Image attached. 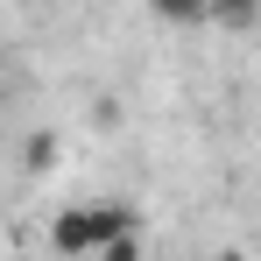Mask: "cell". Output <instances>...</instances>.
I'll use <instances>...</instances> for the list:
<instances>
[{
  "mask_svg": "<svg viewBox=\"0 0 261 261\" xmlns=\"http://www.w3.org/2000/svg\"><path fill=\"white\" fill-rule=\"evenodd\" d=\"M127 233H134V205H71V212L49 219V247L64 261L99 254V247H113V240H127Z\"/></svg>",
  "mask_w": 261,
  "mask_h": 261,
  "instance_id": "cell-1",
  "label": "cell"
},
{
  "mask_svg": "<svg viewBox=\"0 0 261 261\" xmlns=\"http://www.w3.org/2000/svg\"><path fill=\"white\" fill-rule=\"evenodd\" d=\"M212 21L233 29V36H247V29L261 21V0H212Z\"/></svg>",
  "mask_w": 261,
  "mask_h": 261,
  "instance_id": "cell-2",
  "label": "cell"
},
{
  "mask_svg": "<svg viewBox=\"0 0 261 261\" xmlns=\"http://www.w3.org/2000/svg\"><path fill=\"white\" fill-rule=\"evenodd\" d=\"M148 14L184 29V21H212V0H148Z\"/></svg>",
  "mask_w": 261,
  "mask_h": 261,
  "instance_id": "cell-3",
  "label": "cell"
},
{
  "mask_svg": "<svg viewBox=\"0 0 261 261\" xmlns=\"http://www.w3.org/2000/svg\"><path fill=\"white\" fill-rule=\"evenodd\" d=\"M57 163V134H29V148H21V170H49Z\"/></svg>",
  "mask_w": 261,
  "mask_h": 261,
  "instance_id": "cell-4",
  "label": "cell"
},
{
  "mask_svg": "<svg viewBox=\"0 0 261 261\" xmlns=\"http://www.w3.org/2000/svg\"><path fill=\"white\" fill-rule=\"evenodd\" d=\"M99 261H141V240L127 233V240H113V247H99Z\"/></svg>",
  "mask_w": 261,
  "mask_h": 261,
  "instance_id": "cell-5",
  "label": "cell"
}]
</instances>
